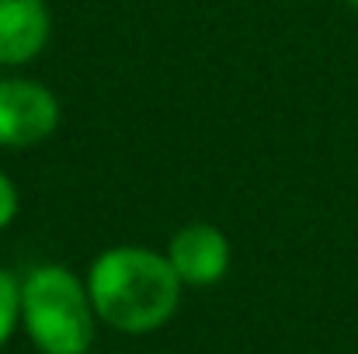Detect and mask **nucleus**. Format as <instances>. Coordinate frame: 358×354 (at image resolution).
<instances>
[{
    "instance_id": "1",
    "label": "nucleus",
    "mask_w": 358,
    "mask_h": 354,
    "mask_svg": "<svg viewBox=\"0 0 358 354\" xmlns=\"http://www.w3.org/2000/svg\"><path fill=\"white\" fill-rule=\"evenodd\" d=\"M181 278L167 253L150 246H108L91 260L87 292L98 320L119 334H153L160 330L181 302Z\"/></svg>"
},
{
    "instance_id": "2",
    "label": "nucleus",
    "mask_w": 358,
    "mask_h": 354,
    "mask_svg": "<svg viewBox=\"0 0 358 354\" xmlns=\"http://www.w3.org/2000/svg\"><path fill=\"white\" fill-rule=\"evenodd\" d=\"M87 281L63 264H38L21 278V323L42 354H87L94 341Z\"/></svg>"
},
{
    "instance_id": "3",
    "label": "nucleus",
    "mask_w": 358,
    "mask_h": 354,
    "mask_svg": "<svg viewBox=\"0 0 358 354\" xmlns=\"http://www.w3.org/2000/svg\"><path fill=\"white\" fill-rule=\"evenodd\" d=\"M59 98L28 77H3L0 80V146L3 149H28L45 142L59 128Z\"/></svg>"
},
{
    "instance_id": "4",
    "label": "nucleus",
    "mask_w": 358,
    "mask_h": 354,
    "mask_svg": "<svg viewBox=\"0 0 358 354\" xmlns=\"http://www.w3.org/2000/svg\"><path fill=\"white\" fill-rule=\"evenodd\" d=\"M167 260L181 285L209 288L230 271V239L213 223H188L171 236Z\"/></svg>"
},
{
    "instance_id": "5",
    "label": "nucleus",
    "mask_w": 358,
    "mask_h": 354,
    "mask_svg": "<svg viewBox=\"0 0 358 354\" xmlns=\"http://www.w3.org/2000/svg\"><path fill=\"white\" fill-rule=\"evenodd\" d=\"M52 35L45 0H0V66L31 63Z\"/></svg>"
},
{
    "instance_id": "6",
    "label": "nucleus",
    "mask_w": 358,
    "mask_h": 354,
    "mask_svg": "<svg viewBox=\"0 0 358 354\" xmlns=\"http://www.w3.org/2000/svg\"><path fill=\"white\" fill-rule=\"evenodd\" d=\"M17 323H21V281L0 267V348L10 341Z\"/></svg>"
},
{
    "instance_id": "7",
    "label": "nucleus",
    "mask_w": 358,
    "mask_h": 354,
    "mask_svg": "<svg viewBox=\"0 0 358 354\" xmlns=\"http://www.w3.org/2000/svg\"><path fill=\"white\" fill-rule=\"evenodd\" d=\"M14 216H17V188H14V181L0 170V230H7V226L14 223Z\"/></svg>"
}]
</instances>
